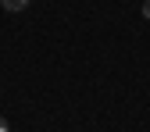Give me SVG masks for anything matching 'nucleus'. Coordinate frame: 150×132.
Instances as JSON below:
<instances>
[{"label":"nucleus","mask_w":150,"mask_h":132,"mask_svg":"<svg viewBox=\"0 0 150 132\" xmlns=\"http://www.w3.org/2000/svg\"><path fill=\"white\" fill-rule=\"evenodd\" d=\"M0 4H4V11H25L29 0H0Z\"/></svg>","instance_id":"1"},{"label":"nucleus","mask_w":150,"mask_h":132,"mask_svg":"<svg viewBox=\"0 0 150 132\" xmlns=\"http://www.w3.org/2000/svg\"><path fill=\"white\" fill-rule=\"evenodd\" d=\"M0 132H11V128H7V121H4V114H0Z\"/></svg>","instance_id":"2"},{"label":"nucleus","mask_w":150,"mask_h":132,"mask_svg":"<svg viewBox=\"0 0 150 132\" xmlns=\"http://www.w3.org/2000/svg\"><path fill=\"white\" fill-rule=\"evenodd\" d=\"M143 14H146V18H150V0H146V4H143Z\"/></svg>","instance_id":"3"}]
</instances>
